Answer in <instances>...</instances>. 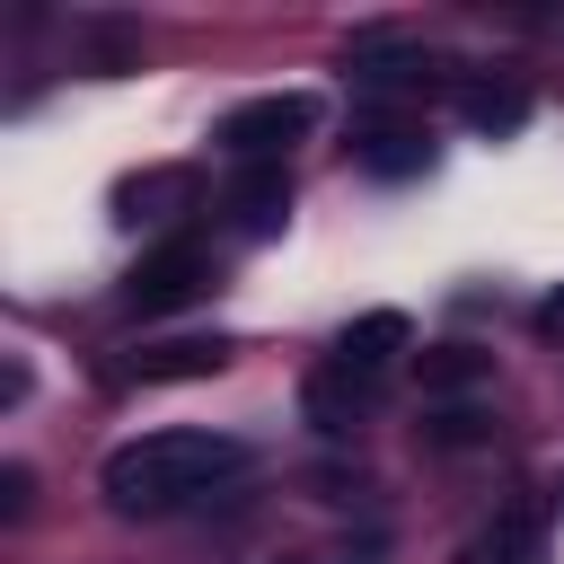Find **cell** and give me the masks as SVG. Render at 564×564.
<instances>
[{
  "mask_svg": "<svg viewBox=\"0 0 564 564\" xmlns=\"http://www.w3.org/2000/svg\"><path fill=\"white\" fill-rule=\"evenodd\" d=\"M282 220H291V176L282 167H247L229 185V229L238 238H282Z\"/></svg>",
  "mask_w": 564,
  "mask_h": 564,
  "instance_id": "10",
  "label": "cell"
},
{
  "mask_svg": "<svg viewBox=\"0 0 564 564\" xmlns=\"http://www.w3.org/2000/svg\"><path fill=\"white\" fill-rule=\"evenodd\" d=\"M414 370H423V397H467V388L494 379V352H476V344H432V352H414Z\"/></svg>",
  "mask_w": 564,
  "mask_h": 564,
  "instance_id": "12",
  "label": "cell"
},
{
  "mask_svg": "<svg viewBox=\"0 0 564 564\" xmlns=\"http://www.w3.org/2000/svg\"><path fill=\"white\" fill-rule=\"evenodd\" d=\"M423 432H432V449H476V441H494V414H476V405H441Z\"/></svg>",
  "mask_w": 564,
  "mask_h": 564,
  "instance_id": "13",
  "label": "cell"
},
{
  "mask_svg": "<svg viewBox=\"0 0 564 564\" xmlns=\"http://www.w3.org/2000/svg\"><path fill=\"white\" fill-rule=\"evenodd\" d=\"M185 203H194V167H141V176L115 185V220H123V229H141V220L159 229V220H176Z\"/></svg>",
  "mask_w": 564,
  "mask_h": 564,
  "instance_id": "8",
  "label": "cell"
},
{
  "mask_svg": "<svg viewBox=\"0 0 564 564\" xmlns=\"http://www.w3.org/2000/svg\"><path fill=\"white\" fill-rule=\"evenodd\" d=\"M212 370H229L220 335H167V344H141L123 361V379H141V388H176V379H212Z\"/></svg>",
  "mask_w": 564,
  "mask_h": 564,
  "instance_id": "5",
  "label": "cell"
},
{
  "mask_svg": "<svg viewBox=\"0 0 564 564\" xmlns=\"http://www.w3.org/2000/svg\"><path fill=\"white\" fill-rule=\"evenodd\" d=\"M308 132H317V97H308V88L247 97V106H229V115L212 123V141H220L238 167H282V150H291V141H308Z\"/></svg>",
  "mask_w": 564,
  "mask_h": 564,
  "instance_id": "2",
  "label": "cell"
},
{
  "mask_svg": "<svg viewBox=\"0 0 564 564\" xmlns=\"http://www.w3.org/2000/svg\"><path fill=\"white\" fill-rule=\"evenodd\" d=\"M212 282H220V273H212V256H203L194 238H167L159 256H141V264H132L123 300H132L141 317H176V308H194Z\"/></svg>",
  "mask_w": 564,
  "mask_h": 564,
  "instance_id": "4",
  "label": "cell"
},
{
  "mask_svg": "<svg viewBox=\"0 0 564 564\" xmlns=\"http://www.w3.org/2000/svg\"><path fill=\"white\" fill-rule=\"evenodd\" d=\"M458 115H467V132L511 141V132L529 123V88H511V79H467V88H458Z\"/></svg>",
  "mask_w": 564,
  "mask_h": 564,
  "instance_id": "11",
  "label": "cell"
},
{
  "mask_svg": "<svg viewBox=\"0 0 564 564\" xmlns=\"http://www.w3.org/2000/svg\"><path fill=\"white\" fill-rule=\"evenodd\" d=\"M344 79H352L361 97H423V88H449L458 62L432 53V44H352ZM458 88H467V79H458Z\"/></svg>",
  "mask_w": 564,
  "mask_h": 564,
  "instance_id": "3",
  "label": "cell"
},
{
  "mask_svg": "<svg viewBox=\"0 0 564 564\" xmlns=\"http://www.w3.org/2000/svg\"><path fill=\"white\" fill-rule=\"evenodd\" d=\"M370 388L379 379H361V370H344V361H326V370H308V388H300V414H308V432H352L361 414H370Z\"/></svg>",
  "mask_w": 564,
  "mask_h": 564,
  "instance_id": "6",
  "label": "cell"
},
{
  "mask_svg": "<svg viewBox=\"0 0 564 564\" xmlns=\"http://www.w3.org/2000/svg\"><path fill=\"white\" fill-rule=\"evenodd\" d=\"M247 467V441H229V432H141V441H123L106 467H97V485H106V502L115 511H176V502H194V494H212L220 476H238Z\"/></svg>",
  "mask_w": 564,
  "mask_h": 564,
  "instance_id": "1",
  "label": "cell"
},
{
  "mask_svg": "<svg viewBox=\"0 0 564 564\" xmlns=\"http://www.w3.org/2000/svg\"><path fill=\"white\" fill-rule=\"evenodd\" d=\"M494 564H538V520H511V546Z\"/></svg>",
  "mask_w": 564,
  "mask_h": 564,
  "instance_id": "15",
  "label": "cell"
},
{
  "mask_svg": "<svg viewBox=\"0 0 564 564\" xmlns=\"http://www.w3.org/2000/svg\"><path fill=\"white\" fill-rule=\"evenodd\" d=\"M397 352H414V317H405V308H370V317H352V326L335 335V361L361 370V379H379Z\"/></svg>",
  "mask_w": 564,
  "mask_h": 564,
  "instance_id": "7",
  "label": "cell"
},
{
  "mask_svg": "<svg viewBox=\"0 0 564 564\" xmlns=\"http://www.w3.org/2000/svg\"><path fill=\"white\" fill-rule=\"evenodd\" d=\"M352 159H361L370 176L405 185V176L432 167V132H423V123H370V132H352Z\"/></svg>",
  "mask_w": 564,
  "mask_h": 564,
  "instance_id": "9",
  "label": "cell"
},
{
  "mask_svg": "<svg viewBox=\"0 0 564 564\" xmlns=\"http://www.w3.org/2000/svg\"><path fill=\"white\" fill-rule=\"evenodd\" d=\"M26 502H35V467H0V520H26Z\"/></svg>",
  "mask_w": 564,
  "mask_h": 564,
  "instance_id": "14",
  "label": "cell"
}]
</instances>
